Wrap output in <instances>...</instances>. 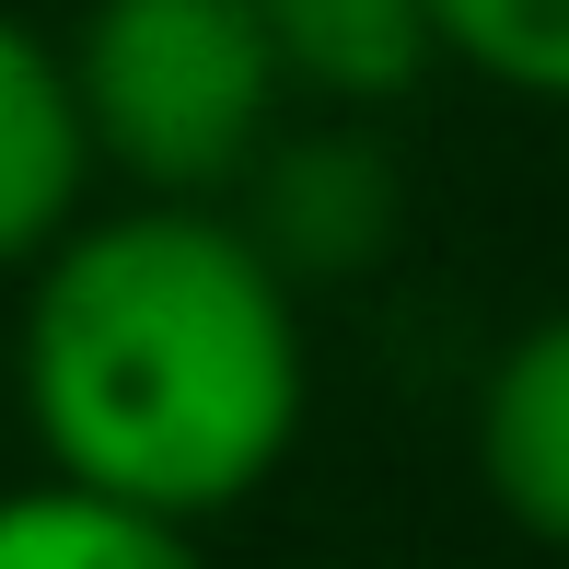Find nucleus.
I'll return each mask as SVG.
<instances>
[{"instance_id":"obj_1","label":"nucleus","mask_w":569,"mask_h":569,"mask_svg":"<svg viewBox=\"0 0 569 569\" xmlns=\"http://www.w3.org/2000/svg\"><path fill=\"white\" fill-rule=\"evenodd\" d=\"M12 396L47 477L221 523L291 465L315 419L302 291L221 198L82 210L23 268Z\"/></svg>"},{"instance_id":"obj_8","label":"nucleus","mask_w":569,"mask_h":569,"mask_svg":"<svg viewBox=\"0 0 569 569\" xmlns=\"http://www.w3.org/2000/svg\"><path fill=\"white\" fill-rule=\"evenodd\" d=\"M419 12L453 70L523 93V106H569V0H419Z\"/></svg>"},{"instance_id":"obj_2","label":"nucleus","mask_w":569,"mask_h":569,"mask_svg":"<svg viewBox=\"0 0 569 569\" xmlns=\"http://www.w3.org/2000/svg\"><path fill=\"white\" fill-rule=\"evenodd\" d=\"M59 70L93 174H128L140 198H232L291 106L256 0H93Z\"/></svg>"},{"instance_id":"obj_7","label":"nucleus","mask_w":569,"mask_h":569,"mask_svg":"<svg viewBox=\"0 0 569 569\" xmlns=\"http://www.w3.org/2000/svg\"><path fill=\"white\" fill-rule=\"evenodd\" d=\"M0 569H210L198 523H163L140 500H106V488H0Z\"/></svg>"},{"instance_id":"obj_4","label":"nucleus","mask_w":569,"mask_h":569,"mask_svg":"<svg viewBox=\"0 0 569 569\" xmlns=\"http://www.w3.org/2000/svg\"><path fill=\"white\" fill-rule=\"evenodd\" d=\"M82 210H93V140L70 106V70L23 12H0V279L36 268Z\"/></svg>"},{"instance_id":"obj_5","label":"nucleus","mask_w":569,"mask_h":569,"mask_svg":"<svg viewBox=\"0 0 569 569\" xmlns=\"http://www.w3.org/2000/svg\"><path fill=\"white\" fill-rule=\"evenodd\" d=\"M477 488L511 535L569 558V302L535 315L477 383Z\"/></svg>"},{"instance_id":"obj_6","label":"nucleus","mask_w":569,"mask_h":569,"mask_svg":"<svg viewBox=\"0 0 569 569\" xmlns=\"http://www.w3.org/2000/svg\"><path fill=\"white\" fill-rule=\"evenodd\" d=\"M256 23L279 47V82L315 106H396L442 59L419 0H256Z\"/></svg>"},{"instance_id":"obj_3","label":"nucleus","mask_w":569,"mask_h":569,"mask_svg":"<svg viewBox=\"0 0 569 569\" xmlns=\"http://www.w3.org/2000/svg\"><path fill=\"white\" fill-rule=\"evenodd\" d=\"M232 198H244L232 221L256 232V256L291 291H338V279L383 268L396 232H407V174L372 128H291L279 117V140L244 163Z\"/></svg>"}]
</instances>
